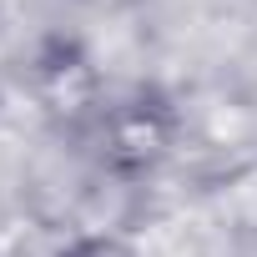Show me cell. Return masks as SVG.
Instances as JSON below:
<instances>
[{
  "label": "cell",
  "instance_id": "1",
  "mask_svg": "<svg viewBox=\"0 0 257 257\" xmlns=\"http://www.w3.org/2000/svg\"><path fill=\"white\" fill-rule=\"evenodd\" d=\"M132 252H137V257H202L197 232H192L187 222H172V217H152V222L132 237Z\"/></svg>",
  "mask_w": 257,
  "mask_h": 257
}]
</instances>
